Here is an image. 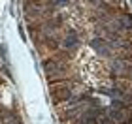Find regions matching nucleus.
<instances>
[{
  "instance_id": "3",
  "label": "nucleus",
  "mask_w": 132,
  "mask_h": 124,
  "mask_svg": "<svg viewBox=\"0 0 132 124\" xmlns=\"http://www.w3.org/2000/svg\"><path fill=\"white\" fill-rule=\"evenodd\" d=\"M77 43H79V38H77V34H76V32H70L68 36L64 38V43H62V45H64L68 51H70V49L74 51L76 47H77Z\"/></svg>"
},
{
  "instance_id": "4",
  "label": "nucleus",
  "mask_w": 132,
  "mask_h": 124,
  "mask_svg": "<svg viewBox=\"0 0 132 124\" xmlns=\"http://www.w3.org/2000/svg\"><path fill=\"white\" fill-rule=\"evenodd\" d=\"M117 21H119V26H121L123 32L132 28V17L130 15H121V17H117Z\"/></svg>"
},
{
  "instance_id": "6",
  "label": "nucleus",
  "mask_w": 132,
  "mask_h": 124,
  "mask_svg": "<svg viewBox=\"0 0 132 124\" xmlns=\"http://www.w3.org/2000/svg\"><path fill=\"white\" fill-rule=\"evenodd\" d=\"M128 75H130V79H132V68H130V70H128Z\"/></svg>"
},
{
  "instance_id": "5",
  "label": "nucleus",
  "mask_w": 132,
  "mask_h": 124,
  "mask_svg": "<svg viewBox=\"0 0 132 124\" xmlns=\"http://www.w3.org/2000/svg\"><path fill=\"white\" fill-rule=\"evenodd\" d=\"M104 2H108V4H117L119 0H104Z\"/></svg>"
},
{
  "instance_id": "2",
  "label": "nucleus",
  "mask_w": 132,
  "mask_h": 124,
  "mask_svg": "<svg viewBox=\"0 0 132 124\" xmlns=\"http://www.w3.org/2000/svg\"><path fill=\"white\" fill-rule=\"evenodd\" d=\"M91 45H93V49L96 51V53H100L102 56H108V55L111 53L110 43H108L106 40H93V41H91Z\"/></svg>"
},
{
  "instance_id": "1",
  "label": "nucleus",
  "mask_w": 132,
  "mask_h": 124,
  "mask_svg": "<svg viewBox=\"0 0 132 124\" xmlns=\"http://www.w3.org/2000/svg\"><path fill=\"white\" fill-rule=\"evenodd\" d=\"M110 120L113 124H127L130 120V113H128V109L127 107H123V109H111L110 111Z\"/></svg>"
}]
</instances>
